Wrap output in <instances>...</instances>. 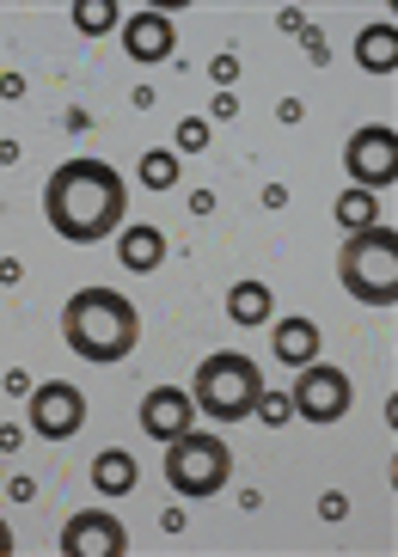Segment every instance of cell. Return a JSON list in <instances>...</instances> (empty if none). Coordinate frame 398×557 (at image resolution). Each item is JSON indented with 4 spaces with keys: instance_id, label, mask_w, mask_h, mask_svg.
<instances>
[{
    "instance_id": "obj_25",
    "label": "cell",
    "mask_w": 398,
    "mask_h": 557,
    "mask_svg": "<svg viewBox=\"0 0 398 557\" xmlns=\"http://www.w3.org/2000/svg\"><path fill=\"white\" fill-rule=\"evenodd\" d=\"M7 496H13V502H37V478H31V472L7 478Z\"/></svg>"
},
{
    "instance_id": "obj_7",
    "label": "cell",
    "mask_w": 398,
    "mask_h": 557,
    "mask_svg": "<svg viewBox=\"0 0 398 557\" xmlns=\"http://www.w3.org/2000/svg\"><path fill=\"white\" fill-rule=\"evenodd\" d=\"M343 172H350V184H362V190H386V184H398V129L392 123H368V129H356L350 141H343Z\"/></svg>"
},
{
    "instance_id": "obj_26",
    "label": "cell",
    "mask_w": 398,
    "mask_h": 557,
    "mask_svg": "<svg viewBox=\"0 0 398 557\" xmlns=\"http://www.w3.org/2000/svg\"><path fill=\"white\" fill-rule=\"evenodd\" d=\"M0 386H7V392H25V398H31V386H37V380H31L25 368H7V374H0Z\"/></svg>"
},
{
    "instance_id": "obj_34",
    "label": "cell",
    "mask_w": 398,
    "mask_h": 557,
    "mask_svg": "<svg viewBox=\"0 0 398 557\" xmlns=\"http://www.w3.org/2000/svg\"><path fill=\"white\" fill-rule=\"evenodd\" d=\"M0 166H19V141H0Z\"/></svg>"
},
{
    "instance_id": "obj_1",
    "label": "cell",
    "mask_w": 398,
    "mask_h": 557,
    "mask_svg": "<svg viewBox=\"0 0 398 557\" xmlns=\"http://www.w3.org/2000/svg\"><path fill=\"white\" fill-rule=\"evenodd\" d=\"M43 215H49V233H62L68 245H98L105 233L123 227L129 184L111 160H62L43 184Z\"/></svg>"
},
{
    "instance_id": "obj_15",
    "label": "cell",
    "mask_w": 398,
    "mask_h": 557,
    "mask_svg": "<svg viewBox=\"0 0 398 557\" xmlns=\"http://www.w3.org/2000/svg\"><path fill=\"white\" fill-rule=\"evenodd\" d=\"M270 313H276V300H270V282H233L227 288V319L239 325V331H264L270 325Z\"/></svg>"
},
{
    "instance_id": "obj_30",
    "label": "cell",
    "mask_w": 398,
    "mask_h": 557,
    "mask_svg": "<svg viewBox=\"0 0 398 557\" xmlns=\"http://www.w3.org/2000/svg\"><path fill=\"white\" fill-rule=\"evenodd\" d=\"M19 441H25L19 423H0V453H19Z\"/></svg>"
},
{
    "instance_id": "obj_19",
    "label": "cell",
    "mask_w": 398,
    "mask_h": 557,
    "mask_svg": "<svg viewBox=\"0 0 398 557\" xmlns=\"http://www.w3.org/2000/svg\"><path fill=\"white\" fill-rule=\"evenodd\" d=\"M135 172H141L147 190H172V184H178V154H172V147H147Z\"/></svg>"
},
{
    "instance_id": "obj_33",
    "label": "cell",
    "mask_w": 398,
    "mask_h": 557,
    "mask_svg": "<svg viewBox=\"0 0 398 557\" xmlns=\"http://www.w3.org/2000/svg\"><path fill=\"white\" fill-rule=\"evenodd\" d=\"M0 98H25V74H7V80H0Z\"/></svg>"
},
{
    "instance_id": "obj_20",
    "label": "cell",
    "mask_w": 398,
    "mask_h": 557,
    "mask_svg": "<svg viewBox=\"0 0 398 557\" xmlns=\"http://www.w3.org/2000/svg\"><path fill=\"white\" fill-rule=\"evenodd\" d=\"M252 417H258L264 429H282V423L294 417V404H288V392H270V386H264V392H258V404H252Z\"/></svg>"
},
{
    "instance_id": "obj_11",
    "label": "cell",
    "mask_w": 398,
    "mask_h": 557,
    "mask_svg": "<svg viewBox=\"0 0 398 557\" xmlns=\"http://www.w3.org/2000/svg\"><path fill=\"white\" fill-rule=\"evenodd\" d=\"M141 429L147 441H178L184 429H196V398L190 386H154L141 398Z\"/></svg>"
},
{
    "instance_id": "obj_12",
    "label": "cell",
    "mask_w": 398,
    "mask_h": 557,
    "mask_svg": "<svg viewBox=\"0 0 398 557\" xmlns=\"http://www.w3.org/2000/svg\"><path fill=\"white\" fill-rule=\"evenodd\" d=\"M166 251H172V239H166V227H154V221H135V227L117 233V258H123L129 276H154V270L166 264Z\"/></svg>"
},
{
    "instance_id": "obj_31",
    "label": "cell",
    "mask_w": 398,
    "mask_h": 557,
    "mask_svg": "<svg viewBox=\"0 0 398 557\" xmlns=\"http://www.w3.org/2000/svg\"><path fill=\"white\" fill-rule=\"evenodd\" d=\"M276 25H282V31H307V13H301V7H282Z\"/></svg>"
},
{
    "instance_id": "obj_3",
    "label": "cell",
    "mask_w": 398,
    "mask_h": 557,
    "mask_svg": "<svg viewBox=\"0 0 398 557\" xmlns=\"http://www.w3.org/2000/svg\"><path fill=\"white\" fill-rule=\"evenodd\" d=\"M264 392V368L245 356V349H215V356L196 362V411H203L209 423H245L252 417V404Z\"/></svg>"
},
{
    "instance_id": "obj_35",
    "label": "cell",
    "mask_w": 398,
    "mask_h": 557,
    "mask_svg": "<svg viewBox=\"0 0 398 557\" xmlns=\"http://www.w3.org/2000/svg\"><path fill=\"white\" fill-rule=\"evenodd\" d=\"M0 557H13V527L0 521Z\"/></svg>"
},
{
    "instance_id": "obj_13",
    "label": "cell",
    "mask_w": 398,
    "mask_h": 557,
    "mask_svg": "<svg viewBox=\"0 0 398 557\" xmlns=\"http://www.w3.org/2000/svg\"><path fill=\"white\" fill-rule=\"evenodd\" d=\"M319 343H325V331H319L313 319H301V313H288V319L270 331V349H276L282 368H307V362H319Z\"/></svg>"
},
{
    "instance_id": "obj_23",
    "label": "cell",
    "mask_w": 398,
    "mask_h": 557,
    "mask_svg": "<svg viewBox=\"0 0 398 557\" xmlns=\"http://www.w3.org/2000/svg\"><path fill=\"white\" fill-rule=\"evenodd\" d=\"M319 521H331V527L350 521V496H343V490H325V496H319Z\"/></svg>"
},
{
    "instance_id": "obj_22",
    "label": "cell",
    "mask_w": 398,
    "mask_h": 557,
    "mask_svg": "<svg viewBox=\"0 0 398 557\" xmlns=\"http://www.w3.org/2000/svg\"><path fill=\"white\" fill-rule=\"evenodd\" d=\"M209 80H215L221 92H233V86H239V56H233V49H221V56L209 62Z\"/></svg>"
},
{
    "instance_id": "obj_16",
    "label": "cell",
    "mask_w": 398,
    "mask_h": 557,
    "mask_svg": "<svg viewBox=\"0 0 398 557\" xmlns=\"http://www.w3.org/2000/svg\"><path fill=\"white\" fill-rule=\"evenodd\" d=\"M135 478H141V466H135L129 447H98V453H92V484H98V496H129Z\"/></svg>"
},
{
    "instance_id": "obj_32",
    "label": "cell",
    "mask_w": 398,
    "mask_h": 557,
    "mask_svg": "<svg viewBox=\"0 0 398 557\" xmlns=\"http://www.w3.org/2000/svg\"><path fill=\"white\" fill-rule=\"evenodd\" d=\"M264 209H288V184H264Z\"/></svg>"
},
{
    "instance_id": "obj_10",
    "label": "cell",
    "mask_w": 398,
    "mask_h": 557,
    "mask_svg": "<svg viewBox=\"0 0 398 557\" xmlns=\"http://www.w3.org/2000/svg\"><path fill=\"white\" fill-rule=\"evenodd\" d=\"M117 31H123V56L141 62V68H160V62L178 56V25H172V13H160V7L129 13Z\"/></svg>"
},
{
    "instance_id": "obj_14",
    "label": "cell",
    "mask_w": 398,
    "mask_h": 557,
    "mask_svg": "<svg viewBox=\"0 0 398 557\" xmlns=\"http://www.w3.org/2000/svg\"><path fill=\"white\" fill-rule=\"evenodd\" d=\"M356 68L362 74H398V25L374 19L356 31Z\"/></svg>"
},
{
    "instance_id": "obj_28",
    "label": "cell",
    "mask_w": 398,
    "mask_h": 557,
    "mask_svg": "<svg viewBox=\"0 0 398 557\" xmlns=\"http://www.w3.org/2000/svg\"><path fill=\"white\" fill-rule=\"evenodd\" d=\"M190 215H196V221L215 215V190H190Z\"/></svg>"
},
{
    "instance_id": "obj_9",
    "label": "cell",
    "mask_w": 398,
    "mask_h": 557,
    "mask_svg": "<svg viewBox=\"0 0 398 557\" xmlns=\"http://www.w3.org/2000/svg\"><path fill=\"white\" fill-rule=\"evenodd\" d=\"M129 551V527L111 509H80L62 527V557H123Z\"/></svg>"
},
{
    "instance_id": "obj_2",
    "label": "cell",
    "mask_w": 398,
    "mask_h": 557,
    "mask_svg": "<svg viewBox=\"0 0 398 557\" xmlns=\"http://www.w3.org/2000/svg\"><path fill=\"white\" fill-rule=\"evenodd\" d=\"M62 337H68V349L80 362L111 368V362L135 356L141 313H135V300L117 294V288H80V294H68V307H62Z\"/></svg>"
},
{
    "instance_id": "obj_27",
    "label": "cell",
    "mask_w": 398,
    "mask_h": 557,
    "mask_svg": "<svg viewBox=\"0 0 398 557\" xmlns=\"http://www.w3.org/2000/svg\"><path fill=\"white\" fill-rule=\"evenodd\" d=\"M301 43H307V56H313V62H331V49H325V37H319V31H313V25H307V31H301Z\"/></svg>"
},
{
    "instance_id": "obj_18",
    "label": "cell",
    "mask_w": 398,
    "mask_h": 557,
    "mask_svg": "<svg viewBox=\"0 0 398 557\" xmlns=\"http://www.w3.org/2000/svg\"><path fill=\"white\" fill-rule=\"evenodd\" d=\"M117 25H123L117 0H74V31H80V37H105V31H117Z\"/></svg>"
},
{
    "instance_id": "obj_4",
    "label": "cell",
    "mask_w": 398,
    "mask_h": 557,
    "mask_svg": "<svg viewBox=\"0 0 398 557\" xmlns=\"http://www.w3.org/2000/svg\"><path fill=\"white\" fill-rule=\"evenodd\" d=\"M337 276L362 307H398V233L386 221L350 233L337 251Z\"/></svg>"
},
{
    "instance_id": "obj_5",
    "label": "cell",
    "mask_w": 398,
    "mask_h": 557,
    "mask_svg": "<svg viewBox=\"0 0 398 557\" xmlns=\"http://www.w3.org/2000/svg\"><path fill=\"white\" fill-rule=\"evenodd\" d=\"M233 478V447L209 429H184L178 441H166V484L178 502H209L221 496Z\"/></svg>"
},
{
    "instance_id": "obj_29",
    "label": "cell",
    "mask_w": 398,
    "mask_h": 557,
    "mask_svg": "<svg viewBox=\"0 0 398 557\" xmlns=\"http://www.w3.org/2000/svg\"><path fill=\"white\" fill-rule=\"evenodd\" d=\"M276 117H282V123H301L307 105H301V98H276Z\"/></svg>"
},
{
    "instance_id": "obj_24",
    "label": "cell",
    "mask_w": 398,
    "mask_h": 557,
    "mask_svg": "<svg viewBox=\"0 0 398 557\" xmlns=\"http://www.w3.org/2000/svg\"><path fill=\"white\" fill-rule=\"evenodd\" d=\"M209 117H215V123H233V117H239V92H215Z\"/></svg>"
},
{
    "instance_id": "obj_6",
    "label": "cell",
    "mask_w": 398,
    "mask_h": 557,
    "mask_svg": "<svg viewBox=\"0 0 398 557\" xmlns=\"http://www.w3.org/2000/svg\"><path fill=\"white\" fill-rule=\"evenodd\" d=\"M288 404H294V417L301 423H343V411L356 404V386L343 368L331 362H307V368H294V386H288Z\"/></svg>"
},
{
    "instance_id": "obj_8",
    "label": "cell",
    "mask_w": 398,
    "mask_h": 557,
    "mask_svg": "<svg viewBox=\"0 0 398 557\" xmlns=\"http://www.w3.org/2000/svg\"><path fill=\"white\" fill-rule=\"evenodd\" d=\"M37 441H68L86 429V392L74 380H43L31 386V423H25Z\"/></svg>"
},
{
    "instance_id": "obj_17",
    "label": "cell",
    "mask_w": 398,
    "mask_h": 557,
    "mask_svg": "<svg viewBox=\"0 0 398 557\" xmlns=\"http://www.w3.org/2000/svg\"><path fill=\"white\" fill-rule=\"evenodd\" d=\"M331 215H337L343 239H350V233H362V227H374V221H380V196H374V190H362V184H343V196L331 202Z\"/></svg>"
},
{
    "instance_id": "obj_21",
    "label": "cell",
    "mask_w": 398,
    "mask_h": 557,
    "mask_svg": "<svg viewBox=\"0 0 398 557\" xmlns=\"http://www.w3.org/2000/svg\"><path fill=\"white\" fill-rule=\"evenodd\" d=\"M209 141H215V135H209V117H184V123H178V147H172V154H203Z\"/></svg>"
}]
</instances>
